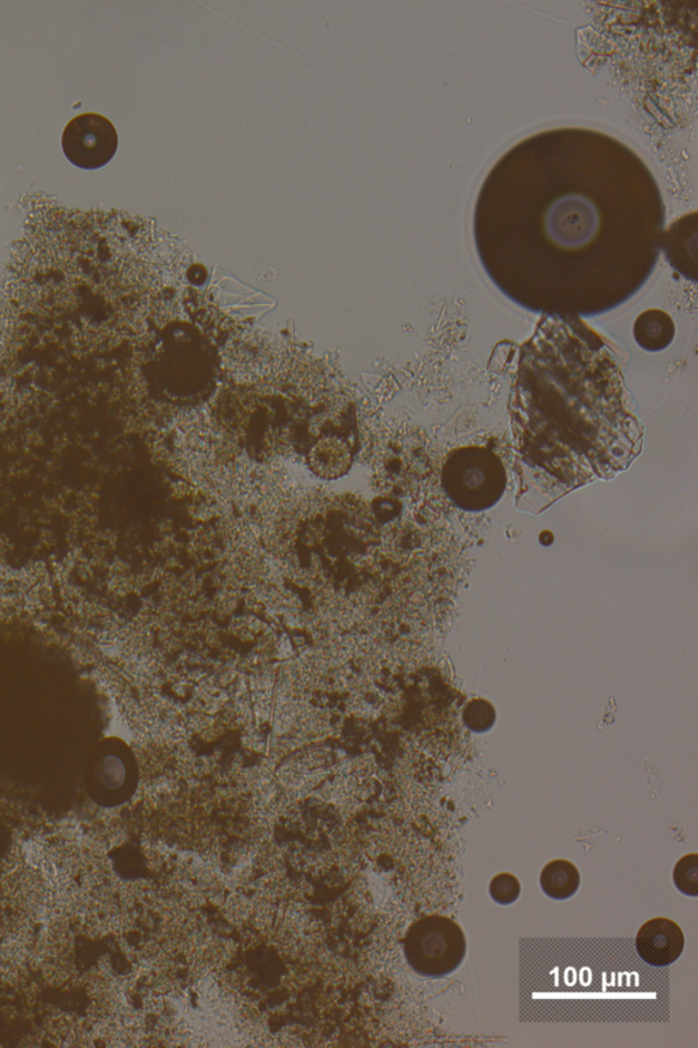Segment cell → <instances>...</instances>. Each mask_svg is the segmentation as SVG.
I'll return each instance as SVG.
<instances>
[{
  "label": "cell",
  "mask_w": 698,
  "mask_h": 1048,
  "mask_svg": "<svg viewBox=\"0 0 698 1048\" xmlns=\"http://www.w3.org/2000/svg\"><path fill=\"white\" fill-rule=\"evenodd\" d=\"M581 876L578 868L569 860H552L540 874V887L552 900L563 901L579 892Z\"/></svg>",
  "instance_id": "6"
},
{
  "label": "cell",
  "mask_w": 698,
  "mask_h": 1048,
  "mask_svg": "<svg viewBox=\"0 0 698 1048\" xmlns=\"http://www.w3.org/2000/svg\"><path fill=\"white\" fill-rule=\"evenodd\" d=\"M676 336V326L669 314L661 311H648L640 314L635 324L637 343L647 351H661L672 342Z\"/></svg>",
  "instance_id": "7"
},
{
  "label": "cell",
  "mask_w": 698,
  "mask_h": 1048,
  "mask_svg": "<svg viewBox=\"0 0 698 1048\" xmlns=\"http://www.w3.org/2000/svg\"><path fill=\"white\" fill-rule=\"evenodd\" d=\"M672 880L679 892L689 897L698 895V855L690 853L678 860L672 871Z\"/></svg>",
  "instance_id": "8"
},
{
  "label": "cell",
  "mask_w": 698,
  "mask_h": 1048,
  "mask_svg": "<svg viewBox=\"0 0 698 1048\" xmlns=\"http://www.w3.org/2000/svg\"><path fill=\"white\" fill-rule=\"evenodd\" d=\"M509 414L520 499L551 505L610 481L645 445L617 355L581 317L540 319L519 351Z\"/></svg>",
  "instance_id": "1"
},
{
  "label": "cell",
  "mask_w": 698,
  "mask_h": 1048,
  "mask_svg": "<svg viewBox=\"0 0 698 1048\" xmlns=\"http://www.w3.org/2000/svg\"><path fill=\"white\" fill-rule=\"evenodd\" d=\"M507 484L502 460L488 448H458L449 453L442 468L443 492L466 512H483L497 506Z\"/></svg>",
  "instance_id": "2"
},
{
  "label": "cell",
  "mask_w": 698,
  "mask_h": 1048,
  "mask_svg": "<svg viewBox=\"0 0 698 1048\" xmlns=\"http://www.w3.org/2000/svg\"><path fill=\"white\" fill-rule=\"evenodd\" d=\"M118 131L99 114H82L66 126L62 148L71 165L82 169L105 167L118 150Z\"/></svg>",
  "instance_id": "4"
},
{
  "label": "cell",
  "mask_w": 698,
  "mask_h": 1048,
  "mask_svg": "<svg viewBox=\"0 0 698 1048\" xmlns=\"http://www.w3.org/2000/svg\"><path fill=\"white\" fill-rule=\"evenodd\" d=\"M494 708L484 701L472 702L464 712V723L472 732H488L494 725Z\"/></svg>",
  "instance_id": "10"
},
{
  "label": "cell",
  "mask_w": 698,
  "mask_h": 1048,
  "mask_svg": "<svg viewBox=\"0 0 698 1048\" xmlns=\"http://www.w3.org/2000/svg\"><path fill=\"white\" fill-rule=\"evenodd\" d=\"M466 939L454 920L441 914L419 919L404 938L406 962L419 977H449L463 964Z\"/></svg>",
  "instance_id": "3"
},
{
  "label": "cell",
  "mask_w": 698,
  "mask_h": 1048,
  "mask_svg": "<svg viewBox=\"0 0 698 1048\" xmlns=\"http://www.w3.org/2000/svg\"><path fill=\"white\" fill-rule=\"evenodd\" d=\"M637 953L652 967H669L682 956L685 936L670 919L657 918L641 925L636 937Z\"/></svg>",
  "instance_id": "5"
},
{
  "label": "cell",
  "mask_w": 698,
  "mask_h": 1048,
  "mask_svg": "<svg viewBox=\"0 0 698 1048\" xmlns=\"http://www.w3.org/2000/svg\"><path fill=\"white\" fill-rule=\"evenodd\" d=\"M489 892L497 904L511 905L519 900L521 884L514 875L502 872L491 880Z\"/></svg>",
  "instance_id": "9"
}]
</instances>
